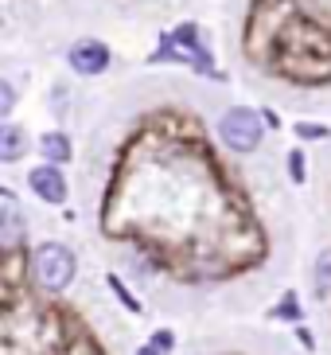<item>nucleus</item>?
Returning a JSON list of instances; mask_svg holds the SVG:
<instances>
[{"label":"nucleus","mask_w":331,"mask_h":355,"mask_svg":"<svg viewBox=\"0 0 331 355\" xmlns=\"http://www.w3.org/2000/svg\"><path fill=\"white\" fill-rule=\"evenodd\" d=\"M74 270H78L74 250L62 246V242H43V246H35V254H31V273H35V282L47 293L66 289V285L74 282Z\"/></svg>","instance_id":"nucleus-1"},{"label":"nucleus","mask_w":331,"mask_h":355,"mask_svg":"<svg viewBox=\"0 0 331 355\" xmlns=\"http://www.w3.org/2000/svg\"><path fill=\"white\" fill-rule=\"evenodd\" d=\"M261 121H265V114L249 110V105H234V110H226V114L218 117V137L234 153H253L261 145V137H265Z\"/></svg>","instance_id":"nucleus-2"},{"label":"nucleus","mask_w":331,"mask_h":355,"mask_svg":"<svg viewBox=\"0 0 331 355\" xmlns=\"http://www.w3.org/2000/svg\"><path fill=\"white\" fill-rule=\"evenodd\" d=\"M66 63H71L74 74H86V78L105 74L109 71V47H105L102 40H78L71 51H66Z\"/></svg>","instance_id":"nucleus-3"},{"label":"nucleus","mask_w":331,"mask_h":355,"mask_svg":"<svg viewBox=\"0 0 331 355\" xmlns=\"http://www.w3.org/2000/svg\"><path fill=\"white\" fill-rule=\"evenodd\" d=\"M28 188L35 191V196L43 199V203H66V176H62V168L59 164H39V168H31L28 172Z\"/></svg>","instance_id":"nucleus-4"},{"label":"nucleus","mask_w":331,"mask_h":355,"mask_svg":"<svg viewBox=\"0 0 331 355\" xmlns=\"http://www.w3.org/2000/svg\"><path fill=\"white\" fill-rule=\"evenodd\" d=\"M20 239H24V219H20V207H16V196L0 191V246L16 250Z\"/></svg>","instance_id":"nucleus-5"},{"label":"nucleus","mask_w":331,"mask_h":355,"mask_svg":"<svg viewBox=\"0 0 331 355\" xmlns=\"http://www.w3.org/2000/svg\"><path fill=\"white\" fill-rule=\"evenodd\" d=\"M24 145H28L24 129L16 125V121H4V125H0V160H4V164L20 160L24 157Z\"/></svg>","instance_id":"nucleus-6"},{"label":"nucleus","mask_w":331,"mask_h":355,"mask_svg":"<svg viewBox=\"0 0 331 355\" xmlns=\"http://www.w3.org/2000/svg\"><path fill=\"white\" fill-rule=\"evenodd\" d=\"M39 153L43 157H47V164H66V160H71V137L66 133H59V129H55V133H43L39 137Z\"/></svg>","instance_id":"nucleus-7"},{"label":"nucleus","mask_w":331,"mask_h":355,"mask_svg":"<svg viewBox=\"0 0 331 355\" xmlns=\"http://www.w3.org/2000/svg\"><path fill=\"white\" fill-rule=\"evenodd\" d=\"M312 282H316V297H323V301H328V297H331V250H323L320 258H316Z\"/></svg>","instance_id":"nucleus-8"},{"label":"nucleus","mask_w":331,"mask_h":355,"mask_svg":"<svg viewBox=\"0 0 331 355\" xmlns=\"http://www.w3.org/2000/svg\"><path fill=\"white\" fill-rule=\"evenodd\" d=\"M273 316H280V320H301V304H296V297L285 293V301L277 304V313H273Z\"/></svg>","instance_id":"nucleus-9"},{"label":"nucleus","mask_w":331,"mask_h":355,"mask_svg":"<svg viewBox=\"0 0 331 355\" xmlns=\"http://www.w3.org/2000/svg\"><path fill=\"white\" fill-rule=\"evenodd\" d=\"M12 105H16V90H12V83L4 78V83H0V117H8Z\"/></svg>","instance_id":"nucleus-10"},{"label":"nucleus","mask_w":331,"mask_h":355,"mask_svg":"<svg viewBox=\"0 0 331 355\" xmlns=\"http://www.w3.org/2000/svg\"><path fill=\"white\" fill-rule=\"evenodd\" d=\"M109 289H114L117 297H121V301H125V309H129V313H141V304H136V297H133V293H129V289H125V285L117 282V277H109Z\"/></svg>","instance_id":"nucleus-11"},{"label":"nucleus","mask_w":331,"mask_h":355,"mask_svg":"<svg viewBox=\"0 0 331 355\" xmlns=\"http://www.w3.org/2000/svg\"><path fill=\"white\" fill-rule=\"evenodd\" d=\"M152 344L160 347V352H172V347H176V336L168 332V328H160V332L152 336Z\"/></svg>","instance_id":"nucleus-12"},{"label":"nucleus","mask_w":331,"mask_h":355,"mask_svg":"<svg viewBox=\"0 0 331 355\" xmlns=\"http://www.w3.org/2000/svg\"><path fill=\"white\" fill-rule=\"evenodd\" d=\"M289 172H292V180H296V184L304 180V160H301V153H289Z\"/></svg>","instance_id":"nucleus-13"},{"label":"nucleus","mask_w":331,"mask_h":355,"mask_svg":"<svg viewBox=\"0 0 331 355\" xmlns=\"http://www.w3.org/2000/svg\"><path fill=\"white\" fill-rule=\"evenodd\" d=\"M296 133L308 141V137H328V129H323V125H308V121H304V125H296Z\"/></svg>","instance_id":"nucleus-14"},{"label":"nucleus","mask_w":331,"mask_h":355,"mask_svg":"<svg viewBox=\"0 0 331 355\" xmlns=\"http://www.w3.org/2000/svg\"><path fill=\"white\" fill-rule=\"evenodd\" d=\"M136 355H164V352H160V347H156V344H148V347H141V352H136Z\"/></svg>","instance_id":"nucleus-15"}]
</instances>
